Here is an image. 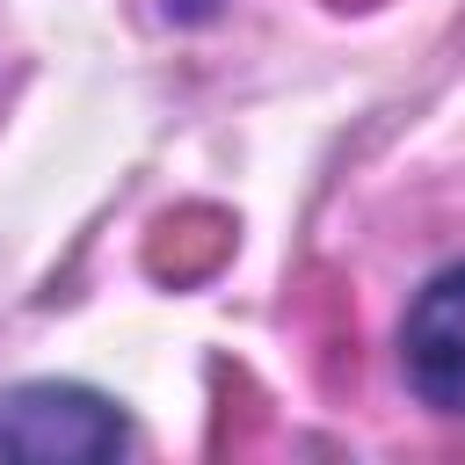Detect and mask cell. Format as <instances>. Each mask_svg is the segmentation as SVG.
<instances>
[{
    "mask_svg": "<svg viewBox=\"0 0 465 465\" xmlns=\"http://www.w3.org/2000/svg\"><path fill=\"white\" fill-rule=\"evenodd\" d=\"M131 421L94 385H7L0 392V458L7 465H109L124 458Z\"/></svg>",
    "mask_w": 465,
    "mask_h": 465,
    "instance_id": "6da1fadb",
    "label": "cell"
},
{
    "mask_svg": "<svg viewBox=\"0 0 465 465\" xmlns=\"http://www.w3.org/2000/svg\"><path fill=\"white\" fill-rule=\"evenodd\" d=\"M400 356H407V385L436 414H458L465 421V262L443 269L414 298L407 334H400Z\"/></svg>",
    "mask_w": 465,
    "mask_h": 465,
    "instance_id": "7a4b0ae2",
    "label": "cell"
}]
</instances>
